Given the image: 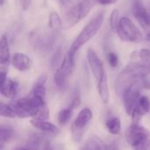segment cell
I'll use <instances>...</instances> for the list:
<instances>
[{"mask_svg": "<svg viewBox=\"0 0 150 150\" xmlns=\"http://www.w3.org/2000/svg\"><path fill=\"white\" fill-rule=\"evenodd\" d=\"M150 74L149 62H133L129 63L118 76L116 81V91L118 94L123 95L126 89L133 83L145 79Z\"/></svg>", "mask_w": 150, "mask_h": 150, "instance_id": "obj_1", "label": "cell"}, {"mask_svg": "<svg viewBox=\"0 0 150 150\" xmlns=\"http://www.w3.org/2000/svg\"><path fill=\"white\" fill-rule=\"evenodd\" d=\"M103 22H104V13L101 11L98 13L91 20H90L88 24L82 29L80 33L72 42L69 49V52L67 54L68 57L72 62L75 63L76 54L78 52V50L97 34V33L99 31V29L103 25Z\"/></svg>", "mask_w": 150, "mask_h": 150, "instance_id": "obj_2", "label": "cell"}, {"mask_svg": "<svg viewBox=\"0 0 150 150\" xmlns=\"http://www.w3.org/2000/svg\"><path fill=\"white\" fill-rule=\"evenodd\" d=\"M127 141L133 150H148L150 147V134L139 124L133 123L127 131Z\"/></svg>", "mask_w": 150, "mask_h": 150, "instance_id": "obj_3", "label": "cell"}, {"mask_svg": "<svg viewBox=\"0 0 150 150\" xmlns=\"http://www.w3.org/2000/svg\"><path fill=\"white\" fill-rule=\"evenodd\" d=\"M116 33L118 36L124 41L138 43L144 40L142 33L128 17L120 18Z\"/></svg>", "mask_w": 150, "mask_h": 150, "instance_id": "obj_4", "label": "cell"}, {"mask_svg": "<svg viewBox=\"0 0 150 150\" xmlns=\"http://www.w3.org/2000/svg\"><path fill=\"white\" fill-rule=\"evenodd\" d=\"M92 118V111L88 107L83 108L79 112L78 115L71 125V134L75 142L78 143L81 142V140L83 139V133Z\"/></svg>", "mask_w": 150, "mask_h": 150, "instance_id": "obj_5", "label": "cell"}, {"mask_svg": "<svg viewBox=\"0 0 150 150\" xmlns=\"http://www.w3.org/2000/svg\"><path fill=\"white\" fill-rule=\"evenodd\" d=\"M143 80H141L135 83H133L132 85H130L127 89H126V91L123 93V101H124V107H125V111L128 115H132L133 111L134 109V106L138 101V99L140 98V91L142 88V83Z\"/></svg>", "mask_w": 150, "mask_h": 150, "instance_id": "obj_6", "label": "cell"}, {"mask_svg": "<svg viewBox=\"0 0 150 150\" xmlns=\"http://www.w3.org/2000/svg\"><path fill=\"white\" fill-rule=\"evenodd\" d=\"M74 68L75 63L72 62L68 57V54H66L62 63L56 69L54 76V81L58 89H63L66 86L68 79L72 74Z\"/></svg>", "mask_w": 150, "mask_h": 150, "instance_id": "obj_7", "label": "cell"}, {"mask_svg": "<svg viewBox=\"0 0 150 150\" xmlns=\"http://www.w3.org/2000/svg\"><path fill=\"white\" fill-rule=\"evenodd\" d=\"M86 56H87L88 64L90 66V69L93 74V76L97 83L106 75V72L104 68V64L100 60V58L98 57V55L97 54V53L95 52V50H93L92 48H89L87 50Z\"/></svg>", "mask_w": 150, "mask_h": 150, "instance_id": "obj_8", "label": "cell"}, {"mask_svg": "<svg viewBox=\"0 0 150 150\" xmlns=\"http://www.w3.org/2000/svg\"><path fill=\"white\" fill-rule=\"evenodd\" d=\"M133 12L134 18L144 28L150 26V13L147 11L141 0H134L133 4Z\"/></svg>", "mask_w": 150, "mask_h": 150, "instance_id": "obj_9", "label": "cell"}, {"mask_svg": "<svg viewBox=\"0 0 150 150\" xmlns=\"http://www.w3.org/2000/svg\"><path fill=\"white\" fill-rule=\"evenodd\" d=\"M150 108L149 99L146 96H141L140 98L138 99L134 109L132 113V119H133V123L134 124H139L140 120L142 118L146 115Z\"/></svg>", "mask_w": 150, "mask_h": 150, "instance_id": "obj_10", "label": "cell"}, {"mask_svg": "<svg viewBox=\"0 0 150 150\" xmlns=\"http://www.w3.org/2000/svg\"><path fill=\"white\" fill-rule=\"evenodd\" d=\"M11 63L17 70L21 72L29 70L32 66V61L29 58V56L20 52H17L14 54H12Z\"/></svg>", "mask_w": 150, "mask_h": 150, "instance_id": "obj_11", "label": "cell"}, {"mask_svg": "<svg viewBox=\"0 0 150 150\" xmlns=\"http://www.w3.org/2000/svg\"><path fill=\"white\" fill-rule=\"evenodd\" d=\"M30 123L33 127L42 131L43 133H46V134H48L51 135L57 136L61 133V130L59 129V127H57L55 125H54L53 123H51L47 120L32 119L30 120Z\"/></svg>", "mask_w": 150, "mask_h": 150, "instance_id": "obj_12", "label": "cell"}, {"mask_svg": "<svg viewBox=\"0 0 150 150\" xmlns=\"http://www.w3.org/2000/svg\"><path fill=\"white\" fill-rule=\"evenodd\" d=\"M18 91V83L11 78H7L5 82L1 84V95L7 99H13Z\"/></svg>", "mask_w": 150, "mask_h": 150, "instance_id": "obj_13", "label": "cell"}, {"mask_svg": "<svg viewBox=\"0 0 150 150\" xmlns=\"http://www.w3.org/2000/svg\"><path fill=\"white\" fill-rule=\"evenodd\" d=\"M11 56L10 52V44L8 38L3 34L0 39V63L2 67H6L11 62Z\"/></svg>", "mask_w": 150, "mask_h": 150, "instance_id": "obj_14", "label": "cell"}, {"mask_svg": "<svg viewBox=\"0 0 150 150\" xmlns=\"http://www.w3.org/2000/svg\"><path fill=\"white\" fill-rule=\"evenodd\" d=\"M33 41L40 49H48L54 43V37L49 34H33Z\"/></svg>", "mask_w": 150, "mask_h": 150, "instance_id": "obj_15", "label": "cell"}, {"mask_svg": "<svg viewBox=\"0 0 150 150\" xmlns=\"http://www.w3.org/2000/svg\"><path fill=\"white\" fill-rule=\"evenodd\" d=\"M47 79V77L46 75L40 76L38 77V79L36 80V82L34 83V84H33L31 95L38 97V98H40L42 99H45L46 93H47L45 84H46Z\"/></svg>", "mask_w": 150, "mask_h": 150, "instance_id": "obj_16", "label": "cell"}, {"mask_svg": "<svg viewBox=\"0 0 150 150\" xmlns=\"http://www.w3.org/2000/svg\"><path fill=\"white\" fill-rule=\"evenodd\" d=\"M97 88L102 102L104 104H108L110 99V91H109V85H108V80L106 75L99 82L97 83Z\"/></svg>", "mask_w": 150, "mask_h": 150, "instance_id": "obj_17", "label": "cell"}, {"mask_svg": "<svg viewBox=\"0 0 150 150\" xmlns=\"http://www.w3.org/2000/svg\"><path fill=\"white\" fill-rule=\"evenodd\" d=\"M80 150H105V145L100 138L92 136L85 142Z\"/></svg>", "mask_w": 150, "mask_h": 150, "instance_id": "obj_18", "label": "cell"}, {"mask_svg": "<svg viewBox=\"0 0 150 150\" xmlns=\"http://www.w3.org/2000/svg\"><path fill=\"white\" fill-rule=\"evenodd\" d=\"M105 127L111 134H119L121 130V121L118 117H111L105 120Z\"/></svg>", "mask_w": 150, "mask_h": 150, "instance_id": "obj_19", "label": "cell"}, {"mask_svg": "<svg viewBox=\"0 0 150 150\" xmlns=\"http://www.w3.org/2000/svg\"><path fill=\"white\" fill-rule=\"evenodd\" d=\"M63 21L57 11H52L48 17V26L53 31H59L62 28Z\"/></svg>", "mask_w": 150, "mask_h": 150, "instance_id": "obj_20", "label": "cell"}, {"mask_svg": "<svg viewBox=\"0 0 150 150\" xmlns=\"http://www.w3.org/2000/svg\"><path fill=\"white\" fill-rule=\"evenodd\" d=\"M13 135V130L7 126H1L0 129V144L1 149H3L4 145L7 143Z\"/></svg>", "mask_w": 150, "mask_h": 150, "instance_id": "obj_21", "label": "cell"}, {"mask_svg": "<svg viewBox=\"0 0 150 150\" xmlns=\"http://www.w3.org/2000/svg\"><path fill=\"white\" fill-rule=\"evenodd\" d=\"M72 113H73V109H71L70 107L64 108V109L61 110L57 116V120H58L59 124L62 126L66 125L71 119Z\"/></svg>", "mask_w": 150, "mask_h": 150, "instance_id": "obj_22", "label": "cell"}, {"mask_svg": "<svg viewBox=\"0 0 150 150\" xmlns=\"http://www.w3.org/2000/svg\"><path fill=\"white\" fill-rule=\"evenodd\" d=\"M0 115L4 118H9V119H14L17 117L15 111L13 110L12 106L11 105H6L2 103L0 106Z\"/></svg>", "mask_w": 150, "mask_h": 150, "instance_id": "obj_23", "label": "cell"}, {"mask_svg": "<svg viewBox=\"0 0 150 150\" xmlns=\"http://www.w3.org/2000/svg\"><path fill=\"white\" fill-rule=\"evenodd\" d=\"M120 20V18L119 10L118 9L112 10V11L111 13V16H110V26H111L112 30L113 32H115V33H116V31L118 29Z\"/></svg>", "mask_w": 150, "mask_h": 150, "instance_id": "obj_24", "label": "cell"}, {"mask_svg": "<svg viewBox=\"0 0 150 150\" xmlns=\"http://www.w3.org/2000/svg\"><path fill=\"white\" fill-rule=\"evenodd\" d=\"M66 55L63 54V52L62 50V47H59L57 49V51L55 52V54H54L53 58H52V67L53 68H56V69L61 66V64L62 63L64 58Z\"/></svg>", "mask_w": 150, "mask_h": 150, "instance_id": "obj_25", "label": "cell"}, {"mask_svg": "<svg viewBox=\"0 0 150 150\" xmlns=\"http://www.w3.org/2000/svg\"><path fill=\"white\" fill-rule=\"evenodd\" d=\"M137 57L141 60V62H149L150 61V50L148 48H142L138 52H135Z\"/></svg>", "mask_w": 150, "mask_h": 150, "instance_id": "obj_26", "label": "cell"}, {"mask_svg": "<svg viewBox=\"0 0 150 150\" xmlns=\"http://www.w3.org/2000/svg\"><path fill=\"white\" fill-rule=\"evenodd\" d=\"M107 60L112 68H116L119 65V57L116 54L111 52L107 54Z\"/></svg>", "mask_w": 150, "mask_h": 150, "instance_id": "obj_27", "label": "cell"}, {"mask_svg": "<svg viewBox=\"0 0 150 150\" xmlns=\"http://www.w3.org/2000/svg\"><path fill=\"white\" fill-rule=\"evenodd\" d=\"M80 104H81V98H80V96L77 94V95H76V96L72 98V101H71V103H70L69 107H70L71 109H75V108L78 107V106L80 105Z\"/></svg>", "mask_w": 150, "mask_h": 150, "instance_id": "obj_28", "label": "cell"}, {"mask_svg": "<svg viewBox=\"0 0 150 150\" xmlns=\"http://www.w3.org/2000/svg\"><path fill=\"white\" fill-rule=\"evenodd\" d=\"M41 150H54L51 143L48 141H44L41 145Z\"/></svg>", "mask_w": 150, "mask_h": 150, "instance_id": "obj_29", "label": "cell"}, {"mask_svg": "<svg viewBox=\"0 0 150 150\" xmlns=\"http://www.w3.org/2000/svg\"><path fill=\"white\" fill-rule=\"evenodd\" d=\"M117 2V0H98V3L99 4L103 5H108V4H113Z\"/></svg>", "mask_w": 150, "mask_h": 150, "instance_id": "obj_30", "label": "cell"}, {"mask_svg": "<svg viewBox=\"0 0 150 150\" xmlns=\"http://www.w3.org/2000/svg\"><path fill=\"white\" fill-rule=\"evenodd\" d=\"M31 4V0H22V8L23 10H27Z\"/></svg>", "mask_w": 150, "mask_h": 150, "instance_id": "obj_31", "label": "cell"}, {"mask_svg": "<svg viewBox=\"0 0 150 150\" xmlns=\"http://www.w3.org/2000/svg\"><path fill=\"white\" fill-rule=\"evenodd\" d=\"M15 150H37L34 149H31V148H18V149H16Z\"/></svg>", "mask_w": 150, "mask_h": 150, "instance_id": "obj_32", "label": "cell"}, {"mask_svg": "<svg viewBox=\"0 0 150 150\" xmlns=\"http://www.w3.org/2000/svg\"><path fill=\"white\" fill-rule=\"evenodd\" d=\"M4 0H0V5H1V6H3V5H4Z\"/></svg>", "mask_w": 150, "mask_h": 150, "instance_id": "obj_33", "label": "cell"}, {"mask_svg": "<svg viewBox=\"0 0 150 150\" xmlns=\"http://www.w3.org/2000/svg\"><path fill=\"white\" fill-rule=\"evenodd\" d=\"M147 40H149V41H150V33H149V34H148V35H147Z\"/></svg>", "mask_w": 150, "mask_h": 150, "instance_id": "obj_34", "label": "cell"}]
</instances>
